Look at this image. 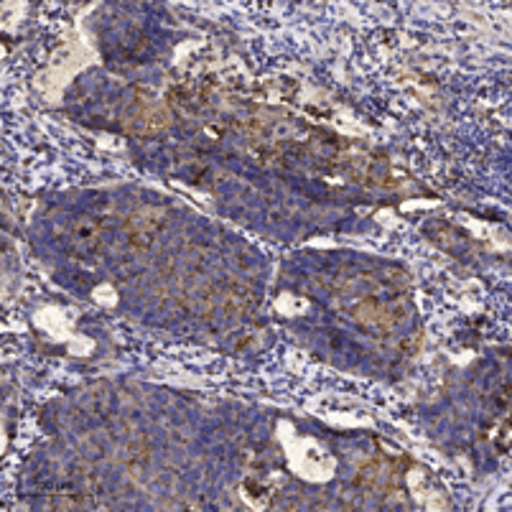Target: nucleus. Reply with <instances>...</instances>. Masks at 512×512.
Segmentation results:
<instances>
[{"label": "nucleus", "mask_w": 512, "mask_h": 512, "mask_svg": "<svg viewBox=\"0 0 512 512\" xmlns=\"http://www.w3.org/2000/svg\"><path fill=\"white\" fill-rule=\"evenodd\" d=\"M125 130H128L130 136H138V138H148V136H158V133H164L169 130L171 125V113L169 107L164 102L153 100H138V105L125 115Z\"/></svg>", "instance_id": "1"}, {"label": "nucleus", "mask_w": 512, "mask_h": 512, "mask_svg": "<svg viewBox=\"0 0 512 512\" xmlns=\"http://www.w3.org/2000/svg\"><path fill=\"white\" fill-rule=\"evenodd\" d=\"M166 212L161 207H143L125 220V235L136 250H148L156 242L158 232L164 230Z\"/></svg>", "instance_id": "2"}, {"label": "nucleus", "mask_w": 512, "mask_h": 512, "mask_svg": "<svg viewBox=\"0 0 512 512\" xmlns=\"http://www.w3.org/2000/svg\"><path fill=\"white\" fill-rule=\"evenodd\" d=\"M102 242V222L95 217H79L72 225V245L82 255H90L100 248Z\"/></svg>", "instance_id": "3"}]
</instances>
